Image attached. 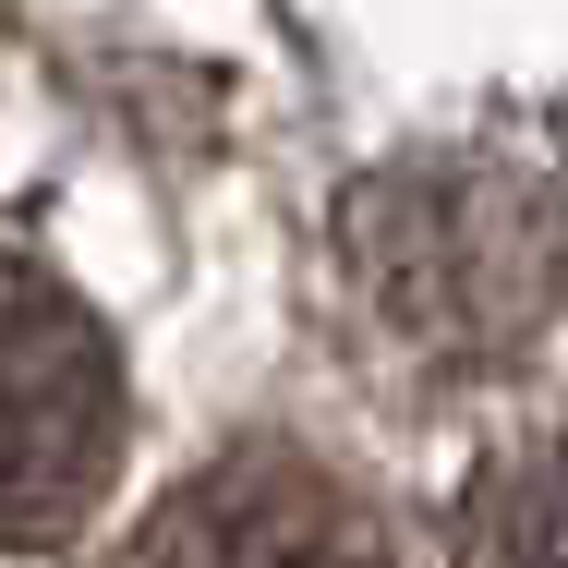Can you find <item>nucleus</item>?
<instances>
[{"mask_svg": "<svg viewBox=\"0 0 568 568\" xmlns=\"http://www.w3.org/2000/svg\"><path fill=\"white\" fill-rule=\"evenodd\" d=\"M327 254H339V303L351 339L424 387H459V375H496L508 351L545 339L568 291V194L557 158L532 145H424V158H387L363 170L327 219Z\"/></svg>", "mask_w": 568, "mask_h": 568, "instance_id": "f257e3e1", "label": "nucleus"}, {"mask_svg": "<svg viewBox=\"0 0 568 568\" xmlns=\"http://www.w3.org/2000/svg\"><path fill=\"white\" fill-rule=\"evenodd\" d=\"M121 471V351L73 278L0 242V545H61Z\"/></svg>", "mask_w": 568, "mask_h": 568, "instance_id": "f03ea898", "label": "nucleus"}, {"mask_svg": "<svg viewBox=\"0 0 568 568\" xmlns=\"http://www.w3.org/2000/svg\"><path fill=\"white\" fill-rule=\"evenodd\" d=\"M121 568H387V532L327 459L230 448L121 545Z\"/></svg>", "mask_w": 568, "mask_h": 568, "instance_id": "7ed1b4c3", "label": "nucleus"}, {"mask_svg": "<svg viewBox=\"0 0 568 568\" xmlns=\"http://www.w3.org/2000/svg\"><path fill=\"white\" fill-rule=\"evenodd\" d=\"M459 568H568V436L496 459L459 508Z\"/></svg>", "mask_w": 568, "mask_h": 568, "instance_id": "20e7f679", "label": "nucleus"}]
</instances>
